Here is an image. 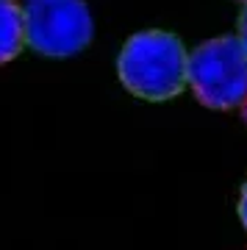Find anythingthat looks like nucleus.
Masks as SVG:
<instances>
[{"label": "nucleus", "instance_id": "nucleus-1", "mask_svg": "<svg viewBox=\"0 0 247 250\" xmlns=\"http://www.w3.org/2000/svg\"><path fill=\"white\" fill-rule=\"evenodd\" d=\"M117 72L123 86L142 100H169L186 86L184 42L167 31H142L123 45Z\"/></svg>", "mask_w": 247, "mask_h": 250}, {"label": "nucleus", "instance_id": "nucleus-3", "mask_svg": "<svg viewBox=\"0 0 247 250\" xmlns=\"http://www.w3.org/2000/svg\"><path fill=\"white\" fill-rule=\"evenodd\" d=\"M22 22L28 45L53 59L81 53L95 36V22L83 0H28Z\"/></svg>", "mask_w": 247, "mask_h": 250}, {"label": "nucleus", "instance_id": "nucleus-2", "mask_svg": "<svg viewBox=\"0 0 247 250\" xmlns=\"http://www.w3.org/2000/svg\"><path fill=\"white\" fill-rule=\"evenodd\" d=\"M186 83L203 106L228 111L247 100V56L236 36H217L186 56Z\"/></svg>", "mask_w": 247, "mask_h": 250}, {"label": "nucleus", "instance_id": "nucleus-8", "mask_svg": "<svg viewBox=\"0 0 247 250\" xmlns=\"http://www.w3.org/2000/svg\"><path fill=\"white\" fill-rule=\"evenodd\" d=\"M242 3H247V0H242Z\"/></svg>", "mask_w": 247, "mask_h": 250}, {"label": "nucleus", "instance_id": "nucleus-5", "mask_svg": "<svg viewBox=\"0 0 247 250\" xmlns=\"http://www.w3.org/2000/svg\"><path fill=\"white\" fill-rule=\"evenodd\" d=\"M236 39H239V45H242V50H245V56H247V6H245V11L239 14V34H236Z\"/></svg>", "mask_w": 247, "mask_h": 250}, {"label": "nucleus", "instance_id": "nucleus-6", "mask_svg": "<svg viewBox=\"0 0 247 250\" xmlns=\"http://www.w3.org/2000/svg\"><path fill=\"white\" fill-rule=\"evenodd\" d=\"M239 220L247 228V184L242 187V197H239Z\"/></svg>", "mask_w": 247, "mask_h": 250}, {"label": "nucleus", "instance_id": "nucleus-4", "mask_svg": "<svg viewBox=\"0 0 247 250\" xmlns=\"http://www.w3.org/2000/svg\"><path fill=\"white\" fill-rule=\"evenodd\" d=\"M22 45H25L22 6L17 0H0V64L17 59Z\"/></svg>", "mask_w": 247, "mask_h": 250}, {"label": "nucleus", "instance_id": "nucleus-7", "mask_svg": "<svg viewBox=\"0 0 247 250\" xmlns=\"http://www.w3.org/2000/svg\"><path fill=\"white\" fill-rule=\"evenodd\" d=\"M242 117H245V123H247V100L242 103Z\"/></svg>", "mask_w": 247, "mask_h": 250}]
</instances>
